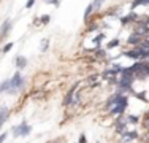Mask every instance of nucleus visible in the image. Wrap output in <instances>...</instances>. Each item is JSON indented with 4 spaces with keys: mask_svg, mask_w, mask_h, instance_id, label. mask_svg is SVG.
I'll return each mask as SVG.
<instances>
[{
    "mask_svg": "<svg viewBox=\"0 0 149 143\" xmlns=\"http://www.w3.org/2000/svg\"><path fill=\"white\" fill-rule=\"evenodd\" d=\"M11 27H13V22H11V19H6L5 22L2 24V27H0V41L3 40V38L8 35V32L11 30Z\"/></svg>",
    "mask_w": 149,
    "mask_h": 143,
    "instance_id": "5",
    "label": "nucleus"
},
{
    "mask_svg": "<svg viewBox=\"0 0 149 143\" xmlns=\"http://www.w3.org/2000/svg\"><path fill=\"white\" fill-rule=\"evenodd\" d=\"M40 49H41V53H46V51H48V49H49V38H43V40H41Z\"/></svg>",
    "mask_w": 149,
    "mask_h": 143,
    "instance_id": "15",
    "label": "nucleus"
},
{
    "mask_svg": "<svg viewBox=\"0 0 149 143\" xmlns=\"http://www.w3.org/2000/svg\"><path fill=\"white\" fill-rule=\"evenodd\" d=\"M103 3H105V0H94V2H92V5H94V11H98Z\"/></svg>",
    "mask_w": 149,
    "mask_h": 143,
    "instance_id": "19",
    "label": "nucleus"
},
{
    "mask_svg": "<svg viewBox=\"0 0 149 143\" xmlns=\"http://www.w3.org/2000/svg\"><path fill=\"white\" fill-rule=\"evenodd\" d=\"M119 137H120V142H127V143H130L132 140H136V138L140 137V135H138V132H136V130H130V132H129V130H125L124 134H120Z\"/></svg>",
    "mask_w": 149,
    "mask_h": 143,
    "instance_id": "4",
    "label": "nucleus"
},
{
    "mask_svg": "<svg viewBox=\"0 0 149 143\" xmlns=\"http://www.w3.org/2000/svg\"><path fill=\"white\" fill-rule=\"evenodd\" d=\"M6 137H8V134H6V132H3V134L0 135V143H3V142H5V140H6Z\"/></svg>",
    "mask_w": 149,
    "mask_h": 143,
    "instance_id": "27",
    "label": "nucleus"
},
{
    "mask_svg": "<svg viewBox=\"0 0 149 143\" xmlns=\"http://www.w3.org/2000/svg\"><path fill=\"white\" fill-rule=\"evenodd\" d=\"M8 89H10V80L2 81V84H0V94H3V92H8Z\"/></svg>",
    "mask_w": 149,
    "mask_h": 143,
    "instance_id": "16",
    "label": "nucleus"
},
{
    "mask_svg": "<svg viewBox=\"0 0 149 143\" xmlns=\"http://www.w3.org/2000/svg\"><path fill=\"white\" fill-rule=\"evenodd\" d=\"M143 143H149V130H146V134L143 135Z\"/></svg>",
    "mask_w": 149,
    "mask_h": 143,
    "instance_id": "26",
    "label": "nucleus"
},
{
    "mask_svg": "<svg viewBox=\"0 0 149 143\" xmlns=\"http://www.w3.org/2000/svg\"><path fill=\"white\" fill-rule=\"evenodd\" d=\"M135 95L140 100H143V102H149V99H146V94H144V92H140V94H135Z\"/></svg>",
    "mask_w": 149,
    "mask_h": 143,
    "instance_id": "23",
    "label": "nucleus"
},
{
    "mask_svg": "<svg viewBox=\"0 0 149 143\" xmlns=\"http://www.w3.org/2000/svg\"><path fill=\"white\" fill-rule=\"evenodd\" d=\"M78 86H79V83H76V84H73L72 86V89H70V91L68 92H67V95H65V99H63V105H65V107H68L70 105V102H72V99H73V94H74V91H76V89H78Z\"/></svg>",
    "mask_w": 149,
    "mask_h": 143,
    "instance_id": "9",
    "label": "nucleus"
},
{
    "mask_svg": "<svg viewBox=\"0 0 149 143\" xmlns=\"http://www.w3.org/2000/svg\"><path fill=\"white\" fill-rule=\"evenodd\" d=\"M127 121H129V124H138L140 123V118L133 116V114H129V116H127Z\"/></svg>",
    "mask_w": 149,
    "mask_h": 143,
    "instance_id": "20",
    "label": "nucleus"
},
{
    "mask_svg": "<svg viewBox=\"0 0 149 143\" xmlns=\"http://www.w3.org/2000/svg\"><path fill=\"white\" fill-rule=\"evenodd\" d=\"M15 64H16V67H17L19 70H22L24 67L27 65V59H26L24 56H17V57H16V60H15Z\"/></svg>",
    "mask_w": 149,
    "mask_h": 143,
    "instance_id": "11",
    "label": "nucleus"
},
{
    "mask_svg": "<svg viewBox=\"0 0 149 143\" xmlns=\"http://www.w3.org/2000/svg\"><path fill=\"white\" fill-rule=\"evenodd\" d=\"M11 48H13V43H6V45L3 46V48H2V53H3V54H5V53H8V51H10V49H11Z\"/></svg>",
    "mask_w": 149,
    "mask_h": 143,
    "instance_id": "22",
    "label": "nucleus"
},
{
    "mask_svg": "<svg viewBox=\"0 0 149 143\" xmlns=\"http://www.w3.org/2000/svg\"><path fill=\"white\" fill-rule=\"evenodd\" d=\"M46 3H51V5H59V0H45Z\"/></svg>",
    "mask_w": 149,
    "mask_h": 143,
    "instance_id": "28",
    "label": "nucleus"
},
{
    "mask_svg": "<svg viewBox=\"0 0 149 143\" xmlns=\"http://www.w3.org/2000/svg\"><path fill=\"white\" fill-rule=\"evenodd\" d=\"M33 24H35V26H40V24H41L40 18H33Z\"/></svg>",
    "mask_w": 149,
    "mask_h": 143,
    "instance_id": "29",
    "label": "nucleus"
},
{
    "mask_svg": "<svg viewBox=\"0 0 149 143\" xmlns=\"http://www.w3.org/2000/svg\"><path fill=\"white\" fill-rule=\"evenodd\" d=\"M97 143H100V142H97Z\"/></svg>",
    "mask_w": 149,
    "mask_h": 143,
    "instance_id": "32",
    "label": "nucleus"
},
{
    "mask_svg": "<svg viewBox=\"0 0 149 143\" xmlns=\"http://www.w3.org/2000/svg\"><path fill=\"white\" fill-rule=\"evenodd\" d=\"M144 37H141L140 34H136V32H133V34H130V37L127 38V45H132V46H138L141 41H143Z\"/></svg>",
    "mask_w": 149,
    "mask_h": 143,
    "instance_id": "6",
    "label": "nucleus"
},
{
    "mask_svg": "<svg viewBox=\"0 0 149 143\" xmlns=\"http://www.w3.org/2000/svg\"><path fill=\"white\" fill-rule=\"evenodd\" d=\"M8 116H10V108L6 105H2L0 107V127L5 124V121L8 119Z\"/></svg>",
    "mask_w": 149,
    "mask_h": 143,
    "instance_id": "8",
    "label": "nucleus"
},
{
    "mask_svg": "<svg viewBox=\"0 0 149 143\" xmlns=\"http://www.w3.org/2000/svg\"><path fill=\"white\" fill-rule=\"evenodd\" d=\"M141 124H143V127L146 129V130H149V111L144 113V116H143V121H141Z\"/></svg>",
    "mask_w": 149,
    "mask_h": 143,
    "instance_id": "17",
    "label": "nucleus"
},
{
    "mask_svg": "<svg viewBox=\"0 0 149 143\" xmlns=\"http://www.w3.org/2000/svg\"><path fill=\"white\" fill-rule=\"evenodd\" d=\"M138 21V16H136V13H130V14H127V16H124V18H120V24L122 26H129L130 22H136Z\"/></svg>",
    "mask_w": 149,
    "mask_h": 143,
    "instance_id": "7",
    "label": "nucleus"
},
{
    "mask_svg": "<svg viewBox=\"0 0 149 143\" xmlns=\"http://www.w3.org/2000/svg\"><path fill=\"white\" fill-rule=\"evenodd\" d=\"M118 46H119V40H118V38H114V40L108 41V45H106V49H114V48H118Z\"/></svg>",
    "mask_w": 149,
    "mask_h": 143,
    "instance_id": "18",
    "label": "nucleus"
},
{
    "mask_svg": "<svg viewBox=\"0 0 149 143\" xmlns=\"http://www.w3.org/2000/svg\"><path fill=\"white\" fill-rule=\"evenodd\" d=\"M22 86H24V80H22V76H21L19 72H16V73L11 76V80H10L8 92L10 94H16V92H19L21 89H22Z\"/></svg>",
    "mask_w": 149,
    "mask_h": 143,
    "instance_id": "2",
    "label": "nucleus"
},
{
    "mask_svg": "<svg viewBox=\"0 0 149 143\" xmlns=\"http://www.w3.org/2000/svg\"><path fill=\"white\" fill-rule=\"evenodd\" d=\"M78 143H87L86 135H84V134H81V135H79V140H78Z\"/></svg>",
    "mask_w": 149,
    "mask_h": 143,
    "instance_id": "24",
    "label": "nucleus"
},
{
    "mask_svg": "<svg viewBox=\"0 0 149 143\" xmlns=\"http://www.w3.org/2000/svg\"><path fill=\"white\" fill-rule=\"evenodd\" d=\"M33 3H35V0H27V3H26V8H27V10H30L32 6H33Z\"/></svg>",
    "mask_w": 149,
    "mask_h": 143,
    "instance_id": "25",
    "label": "nucleus"
},
{
    "mask_svg": "<svg viewBox=\"0 0 149 143\" xmlns=\"http://www.w3.org/2000/svg\"><path fill=\"white\" fill-rule=\"evenodd\" d=\"M30 132H32V127L26 123V121H24V123H21V124H17V126H15V127L11 129L13 137H27Z\"/></svg>",
    "mask_w": 149,
    "mask_h": 143,
    "instance_id": "3",
    "label": "nucleus"
},
{
    "mask_svg": "<svg viewBox=\"0 0 149 143\" xmlns=\"http://www.w3.org/2000/svg\"><path fill=\"white\" fill-rule=\"evenodd\" d=\"M127 107H129V97H127L125 94H118V102H116L114 105L108 110V111L111 113L113 116H118V114H124V113H125Z\"/></svg>",
    "mask_w": 149,
    "mask_h": 143,
    "instance_id": "1",
    "label": "nucleus"
},
{
    "mask_svg": "<svg viewBox=\"0 0 149 143\" xmlns=\"http://www.w3.org/2000/svg\"><path fill=\"white\" fill-rule=\"evenodd\" d=\"M92 13H94V5H92V3H89V5H87V8H86V11H84V22H86V24L91 21Z\"/></svg>",
    "mask_w": 149,
    "mask_h": 143,
    "instance_id": "12",
    "label": "nucleus"
},
{
    "mask_svg": "<svg viewBox=\"0 0 149 143\" xmlns=\"http://www.w3.org/2000/svg\"><path fill=\"white\" fill-rule=\"evenodd\" d=\"M122 143H127V142H122Z\"/></svg>",
    "mask_w": 149,
    "mask_h": 143,
    "instance_id": "31",
    "label": "nucleus"
},
{
    "mask_svg": "<svg viewBox=\"0 0 149 143\" xmlns=\"http://www.w3.org/2000/svg\"><path fill=\"white\" fill-rule=\"evenodd\" d=\"M48 143H63L62 140H52V142H48Z\"/></svg>",
    "mask_w": 149,
    "mask_h": 143,
    "instance_id": "30",
    "label": "nucleus"
},
{
    "mask_svg": "<svg viewBox=\"0 0 149 143\" xmlns=\"http://www.w3.org/2000/svg\"><path fill=\"white\" fill-rule=\"evenodd\" d=\"M116 102H118V94H113L111 97L106 100V110H109V108H111V107L114 105Z\"/></svg>",
    "mask_w": 149,
    "mask_h": 143,
    "instance_id": "13",
    "label": "nucleus"
},
{
    "mask_svg": "<svg viewBox=\"0 0 149 143\" xmlns=\"http://www.w3.org/2000/svg\"><path fill=\"white\" fill-rule=\"evenodd\" d=\"M94 54H95L97 59H106V48L95 46V48H94Z\"/></svg>",
    "mask_w": 149,
    "mask_h": 143,
    "instance_id": "10",
    "label": "nucleus"
},
{
    "mask_svg": "<svg viewBox=\"0 0 149 143\" xmlns=\"http://www.w3.org/2000/svg\"><path fill=\"white\" fill-rule=\"evenodd\" d=\"M40 21L43 26H46V24H49V21H51V16L49 14H43V16H40Z\"/></svg>",
    "mask_w": 149,
    "mask_h": 143,
    "instance_id": "21",
    "label": "nucleus"
},
{
    "mask_svg": "<svg viewBox=\"0 0 149 143\" xmlns=\"http://www.w3.org/2000/svg\"><path fill=\"white\" fill-rule=\"evenodd\" d=\"M106 38V35L103 34V32H100V34L97 35V37L94 38V43H95V46H102V41H103Z\"/></svg>",
    "mask_w": 149,
    "mask_h": 143,
    "instance_id": "14",
    "label": "nucleus"
}]
</instances>
